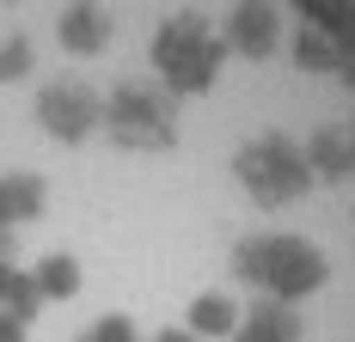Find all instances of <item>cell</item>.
<instances>
[{
  "mask_svg": "<svg viewBox=\"0 0 355 342\" xmlns=\"http://www.w3.org/2000/svg\"><path fill=\"white\" fill-rule=\"evenodd\" d=\"M0 342H355V80L294 0H0Z\"/></svg>",
  "mask_w": 355,
  "mask_h": 342,
  "instance_id": "cell-1",
  "label": "cell"
}]
</instances>
